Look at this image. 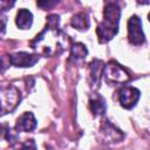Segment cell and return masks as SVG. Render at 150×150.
<instances>
[{"mask_svg": "<svg viewBox=\"0 0 150 150\" xmlns=\"http://www.w3.org/2000/svg\"><path fill=\"white\" fill-rule=\"evenodd\" d=\"M102 76H104V80L110 84H122L130 79L127 69L116 61H109L107 66H104Z\"/></svg>", "mask_w": 150, "mask_h": 150, "instance_id": "4", "label": "cell"}, {"mask_svg": "<svg viewBox=\"0 0 150 150\" xmlns=\"http://www.w3.org/2000/svg\"><path fill=\"white\" fill-rule=\"evenodd\" d=\"M89 108H90L91 112L94 114V116L103 115L105 112V109H107L104 98L97 94H94V96H91L89 100Z\"/></svg>", "mask_w": 150, "mask_h": 150, "instance_id": "11", "label": "cell"}, {"mask_svg": "<svg viewBox=\"0 0 150 150\" xmlns=\"http://www.w3.org/2000/svg\"><path fill=\"white\" fill-rule=\"evenodd\" d=\"M57 4V1H45V2H38V6H40V7H43V8H49V7H53V6H55Z\"/></svg>", "mask_w": 150, "mask_h": 150, "instance_id": "16", "label": "cell"}, {"mask_svg": "<svg viewBox=\"0 0 150 150\" xmlns=\"http://www.w3.org/2000/svg\"><path fill=\"white\" fill-rule=\"evenodd\" d=\"M5 27H6V18H0V36L5 33Z\"/></svg>", "mask_w": 150, "mask_h": 150, "instance_id": "17", "label": "cell"}, {"mask_svg": "<svg viewBox=\"0 0 150 150\" xmlns=\"http://www.w3.org/2000/svg\"><path fill=\"white\" fill-rule=\"evenodd\" d=\"M121 8L117 2H107L103 11V21L97 26L96 34L100 43H107L118 32Z\"/></svg>", "mask_w": 150, "mask_h": 150, "instance_id": "2", "label": "cell"}, {"mask_svg": "<svg viewBox=\"0 0 150 150\" xmlns=\"http://www.w3.org/2000/svg\"><path fill=\"white\" fill-rule=\"evenodd\" d=\"M36 127V120L32 112H23L18 120L15 124V131H32Z\"/></svg>", "mask_w": 150, "mask_h": 150, "instance_id": "9", "label": "cell"}, {"mask_svg": "<svg viewBox=\"0 0 150 150\" xmlns=\"http://www.w3.org/2000/svg\"><path fill=\"white\" fill-rule=\"evenodd\" d=\"M103 69H104V63L103 61L95 59L90 62L89 64V79H90V84L94 89L100 88L102 75H103Z\"/></svg>", "mask_w": 150, "mask_h": 150, "instance_id": "8", "label": "cell"}, {"mask_svg": "<svg viewBox=\"0 0 150 150\" xmlns=\"http://www.w3.org/2000/svg\"><path fill=\"white\" fill-rule=\"evenodd\" d=\"M71 26L79 30H87L89 28V19H88V15L83 12L81 13H76L73 18H71V21H70Z\"/></svg>", "mask_w": 150, "mask_h": 150, "instance_id": "13", "label": "cell"}, {"mask_svg": "<svg viewBox=\"0 0 150 150\" xmlns=\"http://www.w3.org/2000/svg\"><path fill=\"white\" fill-rule=\"evenodd\" d=\"M39 61L38 54H28L26 52H19L9 55V62L15 67H32Z\"/></svg>", "mask_w": 150, "mask_h": 150, "instance_id": "7", "label": "cell"}, {"mask_svg": "<svg viewBox=\"0 0 150 150\" xmlns=\"http://www.w3.org/2000/svg\"><path fill=\"white\" fill-rule=\"evenodd\" d=\"M21 101V94L14 86L0 88V115L13 111Z\"/></svg>", "mask_w": 150, "mask_h": 150, "instance_id": "3", "label": "cell"}, {"mask_svg": "<svg viewBox=\"0 0 150 150\" xmlns=\"http://www.w3.org/2000/svg\"><path fill=\"white\" fill-rule=\"evenodd\" d=\"M59 22V15H49L47 18V23L43 30L30 41V48L46 56L57 55L62 53L64 49L66 35H63V33L61 32Z\"/></svg>", "mask_w": 150, "mask_h": 150, "instance_id": "1", "label": "cell"}, {"mask_svg": "<svg viewBox=\"0 0 150 150\" xmlns=\"http://www.w3.org/2000/svg\"><path fill=\"white\" fill-rule=\"evenodd\" d=\"M15 150H36L35 143L33 139H29L25 143H19L18 146H14Z\"/></svg>", "mask_w": 150, "mask_h": 150, "instance_id": "14", "label": "cell"}, {"mask_svg": "<svg viewBox=\"0 0 150 150\" xmlns=\"http://www.w3.org/2000/svg\"><path fill=\"white\" fill-rule=\"evenodd\" d=\"M15 23L21 29H28V28H30V26L33 23V14L28 9H26V8L19 9V12L16 13Z\"/></svg>", "mask_w": 150, "mask_h": 150, "instance_id": "10", "label": "cell"}, {"mask_svg": "<svg viewBox=\"0 0 150 150\" xmlns=\"http://www.w3.org/2000/svg\"><path fill=\"white\" fill-rule=\"evenodd\" d=\"M128 39L135 46H139L145 42V35L142 29V21L137 15L130 16L128 21Z\"/></svg>", "mask_w": 150, "mask_h": 150, "instance_id": "5", "label": "cell"}, {"mask_svg": "<svg viewBox=\"0 0 150 150\" xmlns=\"http://www.w3.org/2000/svg\"><path fill=\"white\" fill-rule=\"evenodd\" d=\"M14 5V2H9V1H0V13L1 12H5L7 9H9L12 6Z\"/></svg>", "mask_w": 150, "mask_h": 150, "instance_id": "15", "label": "cell"}, {"mask_svg": "<svg viewBox=\"0 0 150 150\" xmlns=\"http://www.w3.org/2000/svg\"><path fill=\"white\" fill-rule=\"evenodd\" d=\"M141 96V93L135 87H123L120 90V104L125 109H131L136 105Z\"/></svg>", "mask_w": 150, "mask_h": 150, "instance_id": "6", "label": "cell"}, {"mask_svg": "<svg viewBox=\"0 0 150 150\" xmlns=\"http://www.w3.org/2000/svg\"><path fill=\"white\" fill-rule=\"evenodd\" d=\"M88 54V50L86 48V46L83 43H74L70 48V57L69 60L70 61H74V62H80V61H83L86 59Z\"/></svg>", "mask_w": 150, "mask_h": 150, "instance_id": "12", "label": "cell"}]
</instances>
